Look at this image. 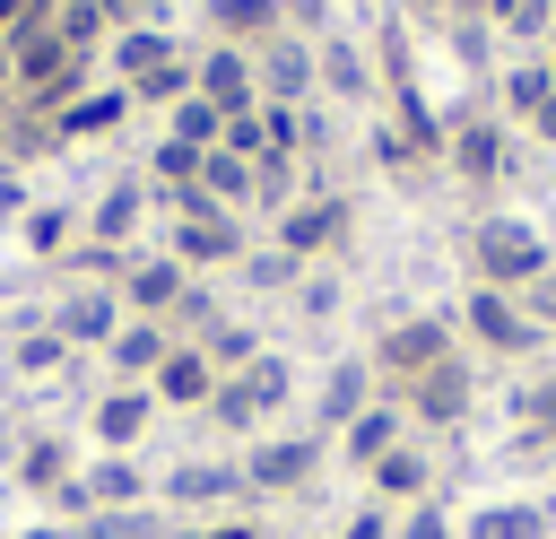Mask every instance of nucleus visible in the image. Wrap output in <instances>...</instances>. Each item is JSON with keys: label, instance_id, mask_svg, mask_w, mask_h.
<instances>
[{"label": "nucleus", "instance_id": "21", "mask_svg": "<svg viewBox=\"0 0 556 539\" xmlns=\"http://www.w3.org/2000/svg\"><path fill=\"white\" fill-rule=\"evenodd\" d=\"M9 478H17L26 496H43V504H52V496H61V487H70L78 469H70V443H61V435H26V443H17V469H9Z\"/></svg>", "mask_w": 556, "mask_h": 539}, {"label": "nucleus", "instance_id": "31", "mask_svg": "<svg viewBox=\"0 0 556 539\" xmlns=\"http://www.w3.org/2000/svg\"><path fill=\"white\" fill-rule=\"evenodd\" d=\"M122 104L130 96H87V104H61V130L78 139V130H104V122H122Z\"/></svg>", "mask_w": 556, "mask_h": 539}, {"label": "nucleus", "instance_id": "26", "mask_svg": "<svg viewBox=\"0 0 556 539\" xmlns=\"http://www.w3.org/2000/svg\"><path fill=\"white\" fill-rule=\"evenodd\" d=\"M208 26L226 43H252V35H278V0H208Z\"/></svg>", "mask_w": 556, "mask_h": 539}, {"label": "nucleus", "instance_id": "9", "mask_svg": "<svg viewBox=\"0 0 556 539\" xmlns=\"http://www.w3.org/2000/svg\"><path fill=\"white\" fill-rule=\"evenodd\" d=\"M148 426H156V391H148V383H113V391L87 409V435H96L104 452H139Z\"/></svg>", "mask_w": 556, "mask_h": 539}, {"label": "nucleus", "instance_id": "4", "mask_svg": "<svg viewBox=\"0 0 556 539\" xmlns=\"http://www.w3.org/2000/svg\"><path fill=\"white\" fill-rule=\"evenodd\" d=\"M443 356H452V322H443V313H417V322H391L365 365H374V383L408 391V383H417L426 365H443Z\"/></svg>", "mask_w": 556, "mask_h": 539}, {"label": "nucleus", "instance_id": "30", "mask_svg": "<svg viewBox=\"0 0 556 539\" xmlns=\"http://www.w3.org/2000/svg\"><path fill=\"white\" fill-rule=\"evenodd\" d=\"M547 87H556V78H547V61H521V70L504 78V104H513V113H539V104H547Z\"/></svg>", "mask_w": 556, "mask_h": 539}, {"label": "nucleus", "instance_id": "20", "mask_svg": "<svg viewBox=\"0 0 556 539\" xmlns=\"http://www.w3.org/2000/svg\"><path fill=\"white\" fill-rule=\"evenodd\" d=\"M313 78H321V70H313V52H304L295 35H269V52H261V104H295Z\"/></svg>", "mask_w": 556, "mask_h": 539}, {"label": "nucleus", "instance_id": "14", "mask_svg": "<svg viewBox=\"0 0 556 539\" xmlns=\"http://www.w3.org/2000/svg\"><path fill=\"white\" fill-rule=\"evenodd\" d=\"M148 391H156V409H208V391H217V365H208V348L174 339V348H165V365L148 374Z\"/></svg>", "mask_w": 556, "mask_h": 539}, {"label": "nucleus", "instance_id": "24", "mask_svg": "<svg viewBox=\"0 0 556 539\" xmlns=\"http://www.w3.org/2000/svg\"><path fill=\"white\" fill-rule=\"evenodd\" d=\"M443 148H452V165H460L469 183H486V174H504V130H495V122H460V130H452Z\"/></svg>", "mask_w": 556, "mask_h": 539}, {"label": "nucleus", "instance_id": "40", "mask_svg": "<svg viewBox=\"0 0 556 539\" xmlns=\"http://www.w3.org/2000/svg\"><path fill=\"white\" fill-rule=\"evenodd\" d=\"M70 539H78V530H70Z\"/></svg>", "mask_w": 556, "mask_h": 539}, {"label": "nucleus", "instance_id": "11", "mask_svg": "<svg viewBox=\"0 0 556 539\" xmlns=\"http://www.w3.org/2000/svg\"><path fill=\"white\" fill-rule=\"evenodd\" d=\"M330 443L348 452V469H374V461H382L391 443H408V409H400V400L382 391V400H365V409H356V417H348V426H339Z\"/></svg>", "mask_w": 556, "mask_h": 539}, {"label": "nucleus", "instance_id": "7", "mask_svg": "<svg viewBox=\"0 0 556 539\" xmlns=\"http://www.w3.org/2000/svg\"><path fill=\"white\" fill-rule=\"evenodd\" d=\"M113 61H122V87H130V96H165V104L191 96V61H182L165 35H148V26H130V35L113 43Z\"/></svg>", "mask_w": 556, "mask_h": 539}, {"label": "nucleus", "instance_id": "38", "mask_svg": "<svg viewBox=\"0 0 556 539\" xmlns=\"http://www.w3.org/2000/svg\"><path fill=\"white\" fill-rule=\"evenodd\" d=\"M530 130H539V139H556V87H547V104L530 113Z\"/></svg>", "mask_w": 556, "mask_h": 539}, {"label": "nucleus", "instance_id": "1", "mask_svg": "<svg viewBox=\"0 0 556 539\" xmlns=\"http://www.w3.org/2000/svg\"><path fill=\"white\" fill-rule=\"evenodd\" d=\"M287 391H295V374H287V356H252V365H235V374H217V391H208V426L217 435H235V443H252V435H269V417L287 409Z\"/></svg>", "mask_w": 556, "mask_h": 539}, {"label": "nucleus", "instance_id": "33", "mask_svg": "<svg viewBox=\"0 0 556 539\" xmlns=\"http://www.w3.org/2000/svg\"><path fill=\"white\" fill-rule=\"evenodd\" d=\"M26 243H35V252H61V243H70V209H35V217H26Z\"/></svg>", "mask_w": 556, "mask_h": 539}, {"label": "nucleus", "instance_id": "16", "mask_svg": "<svg viewBox=\"0 0 556 539\" xmlns=\"http://www.w3.org/2000/svg\"><path fill=\"white\" fill-rule=\"evenodd\" d=\"M182 287H191V270H182L174 252H148V261H130L122 304H130L139 322H156V313H174V304H182Z\"/></svg>", "mask_w": 556, "mask_h": 539}, {"label": "nucleus", "instance_id": "32", "mask_svg": "<svg viewBox=\"0 0 556 539\" xmlns=\"http://www.w3.org/2000/svg\"><path fill=\"white\" fill-rule=\"evenodd\" d=\"M61 356H70V339H61V330H35V339H17V356H9V365H17V374H52Z\"/></svg>", "mask_w": 556, "mask_h": 539}, {"label": "nucleus", "instance_id": "25", "mask_svg": "<svg viewBox=\"0 0 556 539\" xmlns=\"http://www.w3.org/2000/svg\"><path fill=\"white\" fill-rule=\"evenodd\" d=\"M200 191H208L217 209H243V200H252V156H235V148H208V156H200Z\"/></svg>", "mask_w": 556, "mask_h": 539}, {"label": "nucleus", "instance_id": "27", "mask_svg": "<svg viewBox=\"0 0 556 539\" xmlns=\"http://www.w3.org/2000/svg\"><path fill=\"white\" fill-rule=\"evenodd\" d=\"M87 226H96V243H122V235L139 226V183L122 174V183H113V191L96 200V217H87Z\"/></svg>", "mask_w": 556, "mask_h": 539}, {"label": "nucleus", "instance_id": "17", "mask_svg": "<svg viewBox=\"0 0 556 539\" xmlns=\"http://www.w3.org/2000/svg\"><path fill=\"white\" fill-rule=\"evenodd\" d=\"M78 487H87V513H122V504L156 496V478L139 469V452H104L96 469H78Z\"/></svg>", "mask_w": 556, "mask_h": 539}, {"label": "nucleus", "instance_id": "39", "mask_svg": "<svg viewBox=\"0 0 556 539\" xmlns=\"http://www.w3.org/2000/svg\"><path fill=\"white\" fill-rule=\"evenodd\" d=\"M0 87H9V43H0Z\"/></svg>", "mask_w": 556, "mask_h": 539}, {"label": "nucleus", "instance_id": "29", "mask_svg": "<svg viewBox=\"0 0 556 539\" xmlns=\"http://www.w3.org/2000/svg\"><path fill=\"white\" fill-rule=\"evenodd\" d=\"M391 539H460V522L443 513V496H426V504H408V513L391 522Z\"/></svg>", "mask_w": 556, "mask_h": 539}, {"label": "nucleus", "instance_id": "22", "mask_svg": "<svg viewBox=\"0 0 556 539\" xmlns=\"http://www.w3.org/2000/svg\"><path fill=\"white\" fill-rule=\"evenodd\" d=\"M365 400H374V365H330V383H321V400H313V435H339Z\"/></svg>", "mask_w": 556, "mask_h": 539}, {"label": "nucleus", "instance_id": "2", "mask_svg": "<svg viewBox=\"0 0 556 539\" xmlns=\"http://www.w3.org/2000/svg\"><path fill=\"white\" fill-rule=\"evenodd\" d=\"M321 461H330V435H278V426L235 452L243 496H304V487L321 478Z\"/></svg>", "mask_w": 556, "mask_h": 539}, {"label": "nucleus", "instance_id": "23", "mask_svg": "<svg viewBox=\"0 0 556 539\" xmlns=\"http://www.w3.org/2000/svg\"><path fill=\"white\" fill-rule=\"evenodd\" d=\"M113 330H122V296L87 287V296H70V304H61V339H70V348H104Z\"/></svg>", "mask_w": 556, "mask_h": 539}, {"label": "nucleus", "instance_id": "13", "mask_svg": "<svg viewBox=\"0 0 556 539\" xmlns=\"http://www.w3.org/2000/svg\"><path fill=\"white\" fill-rule=\"evenodd\" d=\"M191 96H208V104H217L226 122H235V113H252V104H261V78H252L243 43H217V52H208V61L191 70Z\"/></svg>", "mask_w": 556, "mask_h": 539}, {"label": "nucleus", "instance_id": "10", "mask_svg": "<svg viewBox=\"0 0 556 539\" xmlns=\"http://www.w3.org/2000/svg\"><path fill=\"white\" fill-rule=\"evenodd\" d=\"M156 496H165L174 513H200V522H208V504H235V496H243V469H235V461H174V469L156 478Z\"/></svg>", "mask_w": 556, "mask_h": 539}, {"label": "nucleus", "instance_id": "3", "mask_svg": "<svg viewBox=\"0 0 556 539\" xmlns=\"http://www.w3.org/2000/svg\"><path fill=\"white\" fill-rule=\"evenodd\" d=\"M469 261H478V287H504V296H521L530 278H547V243L521 217H478L469 226Z\"/></svg>", "mask_w": 556, "mask_h": 539}, {"label": "nucleus", "instance_id": "19", "mask_svg": "<svg viewBox=\"0 0 556 539\" xmlns=\"http://www.w3.org/2000/svg\"><path fill=\"white\" fill-rule=\"evenodd\" d=\"M460 539H556V504H530V496L478 504V513L460 522Z\"/></svg>", "mask_w": 556, "mask_h": 539}, {"label": "nucleus", "instance_id": "36", "mask_svg": "<svg viewBox=\"0 0 556 539\" xmlns=\"http://www.w3.org/2000/svg\"><path fill=\"white\" fill-rule=\"evenodd\" d=\"M43 9H52V0H0V43H9V35H17V26H35V17H43Z\"/></svg>", "mask_w": 556, "mask_h": 539}, {"label": "nucleus", "instance_id": "8", "mask_svg": "<svg viewBox=\"0 0 556 539\" xmlns=\"http://www.w3.org/2000/svg\"><path fill=\"white\" fill-rule=\"evenodd\" d=\"M243 252V226H235V209H217L200 183L182 191V209H174V261L182 270H200V261H235Z\"/></svg>", "mask_w": 556, "mask_h": 539}, {"label": "nucleus", "instance_id": "35", "mask_svg": "<svg viewBox=\"0 0 556 539\" xmlns=\"http://www.w3.org/2000/svg\"><path fill=\"white\" fill-rule=\"evenodd\" d=\"M521 313H530V322H539V330H556V270H547V278H530V287H521Z\"/></svg>", "mask_w": 556, "mask_h": 539}, {"label": "nucleus", "instance_id": "12", "mask_svg": "<svg viewBox=\"0 0 556 539\" xmlns=\"http://www.w3.org/2000/svg\"><path fill=\"white\" fill-rule=\"evenodd\" d=\"M365 496H374V504H400V513L426 504V496H434V461H426V443H417V435L391 443V452L365 469Z\"/></svg>", "mask_w": 556, "mask_h": 539}, {"label": "nucleus", "instance_id": "37", "mask_svg": "<svg viewBox=\"0 0 556 539\" xmlns=\"http://www.w3.org/2000/svg\"><path fill=\"white\" fill-rule=\"evenodd\" d=\"M200 539H278L269 522H200Z\"/></svg>", "mask_w": 556, "mask_h": 539}, {"label": "nucleus", "instance_id": "5", "mask_svg": "<svg viewBox=\"0 0 556 539\" xmlns=\"http://www.w3.org/2000/svg\"><path fill=\"white\" fill-rule=\"evenodd\" d=\"M460 330L486 348V356H530V348H547V330L521 313V296H504V287H469L460 296Z\"/></svg>", "mask_w": 556, "mask_h": 539}, {"label": "nucleus", "instance_id": "28", "mask_svg": "<svg viewBox=\"0 0 556 539\" xmlns=\"http://www.w3.org/2000/svg\"><path fill=\"white\" fill-rule=\"evenodd\" d=\"M513 417H521V435H530V443H556V374H539V383L513 400Z\"/></svg>", "mask_w": 556, "mask_h": 539}, {"label": "nucleus", "instance_id": "6", "mask_svg": "<svg viewBox=\"0 0 556 539\" xmlns=\"http://www.w3.org/2000/svg\"><path fill=\"white\" fill-rule=\"evenodd\" d=\"M391 400H400V409H408L417 426H434V435H452V426H469V400H478V374H469V356L452 348L443 365H426V374H417L408 391H391Z\"/></svg>", "mask_w": 556, "mask_h": 539}, {"label": "nucleus", "instance_id": "18", "mask_svg": "<svg viewBox=\"0 0 556 539\" xmlns=\"http://www.w3.org/2000/svg\"><path fill=\"white\" fill-rule=\"evenodd\" d=\"M165 348H174V330H165V322H139V313H130V322H122V330L104 339V365H113V383H148V374L165 365Z\"/></svg>", "mask_w": 556, "mask_h": 539}, {"label": "nucleus", "instance_id": "34", "mask_svg": "<svg viewBox=\"0 0 556 539\" xmlns=\"http://www.w3.org/2000/svg\"><path fill=\"white\" fill-rule=\"evenodd\" d=\"M391 522H400L391 504H356V513L339 522V539H391Z\"/></svg>", "mask_w": 556, "mask_h": 539}, {"label": "nucleus", "instance_id": "15", "mask_svg": "<svg viewBox=\"0 0 556 539\" xmlns=\"http://www.w3.org/2000/svg\"><path fill=\"white\" fill-rule=\"evenodd\" d=\"M339 235H348V200H330V191H321V200H295V209L278 217V252H287V261L330 252Z\"/></svg>", "mask_w": 556, "mask_h": 539}]
</instances>
